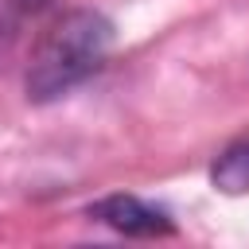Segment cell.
Wrapping results in <instances>:
<instances>
[{"label": "cell", "instance_id": "1", "mask_svg": "<svg viewBox=\"0 0 249 249\" xmlns=\"http://www.w3.org/2000/svg\"><path fill=\"white\" fill-rule=\"evenodd\" d=\"M113 51V23L93 8H74L58 16L27 62V97L35 105L66 97L74 86H82L89 74L105 66Z\"/></svg>", "mask_w": 249, "mask_h": 249}, {"label": "cell", "instance_id": "3", "mask_svg": "<svg viewBox=\"0 0 249 249\" xmlns=\"http://www.w3.org/2000/svg\"><path fill=\"white\" fill-rule=\"evenodd\" d=\"M210 183L222 195H249V132L230 140L210 163Z\"/></svg>", "mask_w": 249, "mask_h": 249}, {"label": "cell", "instance_id": "4", "mask_svg": "<svg viewBox=\"0 0 249 249\" xmlns=\"http://www.w3.org/2000/svg\"><path fill=\"white\" fill-rule=\"evenodd\" d=\"M12 4H16L19 12H39V8L47 4V0H12Z\"/></svg>", "mask_w": 249, "mask_h": 249}, {"label": "cell", "instance_id": "2", "mask_svg": "<svg viewBox=\"0 0 249 249\" xmlns=\"http://www.w3.org/2000/svg\"><path fill=\"white\" fill-rule=\"evenodd\" d=\"M89 218L105 222L109 230L124 233V237H167L175 233V222L167 218V210L136 198V195H109L101 202L89 206Z\"/></svg>", "mask_w": 249, "mask_h": 249}]
</instances>
